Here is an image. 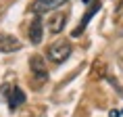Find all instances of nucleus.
<instances>
[{
	"instance_id": "1",
	"label": "nucleus",
	"mask_w": 123,
	"mask_h": 117,
	"mask_svg": "<svg viewBox=\"0 0 123 117\" xmlns=\"http://www.w3.org/2000/svg\"><path fill=\"white\" fill-rule=\"evenodd\" d=\"M73 52V46L69 44V42H65V40H58V42H54V44L48 46V50H46V57H48V61H52V63H65L67 58L71 57Z\"/></svg>"
},
{
	"instance_id": "2",
	"label": "nucleus",
	"mask_w": 123,
	"mask_h": 117,
	"mask_svg": "<svg viewBox=\"0 0 123 117\" xmlns=\"http://www.w3.org/2000/svg\"><path fill=\"white\" fill-rule=\"evenodd\" d=\"M69 0H36L31 4V13L36 15V17H42V15L46 13H52V11H56V8H61L63 4H67Z\"/></svg>"
},
{
	"instance_id": "3",
	"label": "nucleus",
	"mask_w": 123,
	"mask_h": 117,
	"mask_svg": "<svg viewBox=\"0 0 123 117\" xmlns=\"http://www.w3.org/2000/svg\"><path fill=\"white\" fill-rule=\"evenodd\" d=\"M29 67H31V73L36 75V79H38V82H46V79H48V69H46L44 57L33 54V57L29 58Z\"/></svg>"
},
{
	"instance_id": "4",
	"label": "nucleus",
	"mask_w": 123,
	"mask_h": 117,
	"mask_svg": "<svg viewBox=\"0 0 123 117\" xmlns=\"http://www.w3.org/2000/svg\"><path fill=\"white\" fill-rule=\"evenodd\" d=\"M23 48L21 40H17L11 33H2L0 32V52H17Z\"/></svg>"
},
{
	"instance_id": "5",
	"label": "nucleus",
	"mask_w": 123,
	"mask_h": 117,
	"mask_svg": "<svg viewBox=\"0 0 123 117\" xmlns=\"http://www.w3.org/2000/svg\"><path fill=\"white\" fill-rule=\"evenodd\" d=\"M6 103H8V109H11V111H15V109H19L21 104L25 103V92L21 90L19 86H13V88H11V90H8Z\"/></svg>"
},
{
	"instance_id": "6",
	"label": "nucleus",
	"mask_w": 123,
	"mask_h": 117,
	"mask_svg": "<svg viewBox=\"0 0 123 117\" xmlns=\"http://www.w3.org/2000/svg\"><path fill=\"white\" fill-rule=\"evenodd\" d=\"M42 38H44V21L42 17H36L29 25V40H31V44H40Z\"/></svg>"
},
{
	"instance_id": "7",
	"label": "nucleus",
	"mask_w": 123,
	"mask_h": 117,
	"mask_svg": "<svg viewBox=\"0 0 123 117\" xmlns=\"http://www.w3.org/2000/svg\"><path fill=\"white\" fill-rule=\"evenodd\" d=\"M98 8H100V2L96 0V2H94V4H92V6L88 8V13L84 15V19H81V23H79V27H75V29H73V33H71L73 38H77V36H81V33H84V29L88 27V23H90V19H92V17H94V15L98 13Z\"/></svg>"
},
{
	"instance_id": "8",
	"label": "nucleus",
	"mask_w": 123,
	"mask_h": 117,
	"mask_svg": "<svg viewBox=\"0 0 123 117\" xmlns=\"http://www.w3.org/2000/svg\"><path fill=\"white\" fill-rule=\"evenodd\" d=\"M65 23H67V13H58L50 19V32L52 33H61L65 29Z\"/></svg>"
},
{
	"instance_id": "9",
	"label": "nucleus",
	"mask_w": 123,
	"mask_h": 117,
	"mask_svg": "<svg viewBox=\"0 0 123 117\" xmlns=\"http://www.w3.org/2000/svg\"><path fill=\"white\" fill-rule=\"evenodd\" d=\"M111 117H119V111H111Z\"/></svg>"
}]
</instances>
